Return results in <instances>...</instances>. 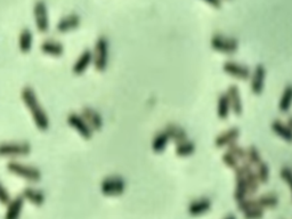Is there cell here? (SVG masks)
<instances>
[{
  "label": "cell",
  "mask_w": 292,
  "mask_h": 219,
  "mask_svg": "<svg viewBox=\"0 0 292 219\" xmlns=\"http://www.w3.org/2000/svg\"><path fill=\"white\" fill-rule=\"evenodd\" d=\"M211 200L208 198H201L197 200H193L189 206V214L193 217L201 216L211 209Z\"/></svg>",
  "instance_id": "cell-16"
},
{
  "label": "cell",
  "mask_w": 292,
  "mask_h": 219,
  "mask_svg": "<svg viewBox=\"0 0 292 219\" xmlns=\"http://www.w3.org/2000/svg\"><path fill=\"white\" fill-rule=\"evenodd\" d=\"M255 207H258V203H257L256 199L245 198V199H243V200L237 202V208H239L241 213H244V211H247L251 208H255Z\"/></svg>",
  "instance_id": "cell-31"
},
{
  "label": "cell",
  "mask_w": 292,
  "mask_h": 219,
  "mask_svg": "<svg viewBox=\"0 0 292 219\" xmlns=\"http://www.w3.org/2000/svg\"><path fill=\"white\" fill-rule=\"evenodd\" d=\"M241 135L240 129L237 127H231L227 130L218 135L215 139V146L218 148L227 147L229 144L235 143Z\"/></svg>",
  "instance_id": "cell-14"
},
{
  "label": "cell",
  "mask_w": 292,
  "mask_h": 219,
  "mask_svg": "<svg viewBox=\"0 0 292 219\" xmlns=\"http://www.w3.org/2000/svg\"><path fill=\"white\" fill-rule=\"evenodd\" d=\"M21 99L31 113V116H32L38 130L47 131L49 128V118L38 100L36 91L30 86H25L21 91Z\"/></svg>",
  "instance_id": "cell-1"
},
{
  "label": "cell",
  "mask_w": 292,
  "mask_h": 219,
  "mask_svg": "<svg viewBox=\"0 0 292 219\" xmlns=\"http://www.w3.org/2000/svg\"><path fill=\"white\" fill-rule=\"evenodd\" d=\"M165 131L166 134L168 135L169 139L173 140L175 143H181V142H184V140L188 139V131L185 130L184 128L182 126H179L177 123H169L167 124L166 128H165Z\"/></svg>",
  "instance_id": "cell-18"
},
{
  "label": "cell",
  "mask_w": 292,
  "mask_h": 219,
  "mask_svg": "<svg viewBox=\"0 0 292 219\" xmlns=\"http://www.w3.org/2000/svg\"><path fill=\"white\" fill-rule=\"evenodd\" d=\"M265 78H266V69L263 64H258L254 70L250 82V89L255 95H260L263 93Z\"/></svg>",
  "instance_id": "cell-11"
},
{
  "label": "cell",
  "mask_w": 292,
  "mask_h": 219,
  "mask_svg": "<svg viewBox=\"0 0 292 219\" xmlns=\"http://www.w3.org/2000/svg\"><path fill=\"white\" fill-rule=\"evenodd\" d=\"M210 46L213 50L221 54H234L239 49V40L233 37H226L224 34H213Z\"/></svg>",
  "instance_id": "cell-5"
},
{
  "label": "cell",
  "mask_w": 292,
  "mask_h": 219,
  "mask_svg": "<svg viewBox=\"0 0 292 219\" xmlns=\"http://www.w3.org/2000/svg\"><path fill=\"white\" fill-rule=\"evenodd\" d=\"M280 177H281L288 185H289L290 190L292 192V169L290 167H283L280 170Z\"/></svg>",
  "instance_id": "cell-34"
},
{
  "label": "cell",
  "mask_w": 292,
  "mask_h": 219,
  "mask_svg": "<svg viewBox=\"0 0 292 219\" xmlns=\"http://www.w3.org/2000/svg\"><path fill=\"white\" fill-rule=\"evenodd\" d=\"M40 50L48 56L61 57L64 54V46L56 40H45L40 45Z\"/></svg>",
  "instance_id": "cell-19"
},
{
  "label": "cell",
  "mask_w": 292,
  "mask_h": 219,
  "mask_svg": "<svg viewBox=\"0 0 292 219\" xmlns=\"http://www.w3.org/2000/svg\"><path fill=\"white\" fill-rule=\"evenodd\" d=\"M221 160H223V162L226 164L228 168H231V169H236L237 167L240 166V161L237 160L234 155H232L231 153H228V152H225L221 156Z\"/></svg>",
  "instance_id": "cell-33"
},
{
  "label": "cell",
  "mask_w": 292,
  "mask_h": 219,
  "mask_svg": "<svg viewBox=\"0 0 292 219\" xmlns=\"http://www.w3.org/2000/svg\"><path fill=\"white\" fill-rule=\"evenodd\" d=\"M286 123L288 124V127H289L291 129V130H292V115L288 116V120H287Z\"/></svg>",
  "instance_id": "cell-37"
},
{
  "label": "cell",
  "mask_w": 292,
  "mask_h": 219,
  "mask_svg": "<svg viewBox=\"0 0 292 219\" xmlns=\"http://www.w3.org/2000/svg\"><path fill=\"white\" fill-rule=\"evenodd\" d=\"M292 105V85H288L284 88L281 99L279 102V110L282 113H288Z\"/></svg>",
  "instance_id": "cell-26"
},
{
  "label": "cell",
  "mask_w": 292,
  "mask_h": 219,
  "mask_svg": "<svg viewBox=\"0 0 292 219\" xmlns=\"http://www.w3.org/2000/svg\"><path fill=\"white\" fill-rule=\"evenodd\" d=\"M126 190V181L121 176H108L100 183V192L105 197H119Z\"/></svg>",
  "instance_id": "cell-6"
},
{
  "label": "cell",
  "mask_w": 292,
  "mask_h": 219,
  "mask_svg": "<svg viewBox=\"0 0 292 219\" xmlns=\"http://www.w3.org/2000/svg\"><path fill=\"white\" fill-rule=\"evenodd\" d=\"M93 56H94L93 65H94L96 71L104 72L108 63V41L106 38L99 37L97 39Z\"/></svg>",
  "instance_id": "cell-4"
},
{
  "label": "cell",
  "mask_w": 292,
  "mask_h": 219,
  "mask_svg": "<svg viewBox=\"0 0 292 219\" xmlns=\"http://www.w3.org/2000/svg\"><path fill=\"white\" fill-rule=\"evenodd\" d=\"M264 209L259 208V207H255L243 213L244 219H263L264 217Z\"/></svg>",
  "instance_id": "cell-32"
},
{
  "label": "cell",
  "mask_w": 292,
  "mask_h": 219,
  "mask_svg": "<svg viewBox=\"0 0 292 219\" xmlns=\"http://www.w3.org/2000/svg\"><path fill=\"white\" fill-rule=\"evenodd\" d=\"M227 94L229 104H231V111L234 113L236 116H240L243 112V104L242 99H241L240 89L236 85H231L227 89Z\"/></svg>",
  "instance_id": "cell-13"
},
{
  "label": "cell",
  "mask_w": 292,
  "mask_h": 219,
  "mask_svg": "<svg viewBox=\"0 0 292 219\" xmlns=\"http://www.w3.org/2000/svg\"><path fill=\"white\" fill-rule=\"evenodd\" d=\"M32 42H33L32 32H31L29 29L23 30L18 38L19 50H21L23 54H28L31 50V48H32Z\"/></svg>",
  "instance_id": "cell-24"
},
{
  "label": "cell",
  "mask_w": 292,
  "mask_h": 219,
  "mask_svg": "<svg viewBox=\"0 0 292 219\" xmlns=\"http://www.w3.org/2000/svg\"><path fill=\"white\" fill-rule=\"evenodd\" d=\"M224 219H236V216H234V215H228V216H226Z\"/></svg>",
  "instance_id": "cell-38"
},
{
  "label": "cell",
  "mask_w": 292,
  "mask_h": 219,
  "mask_svg": "<svg viewBox=\"0 0 292 219\" xmlns=\"http://www.w3.org/2000/svg\"><path fill=\"white\" fill-rule=\"evenodd\" d=\"M169 140V137L166 134L165 130L157 132L153 137V140H152V150H153L154 153H162L166 150L167 145H168Z\"/></svg>",
  "instance_id": "cell-23"
},
{
  "label": "cell",
  "mask_w": 292,
  "mask_h": 219,
  "mask_svg": "<svg viewBox=\"0 0 292 219\" xmlns=\"http://www.w3.org/2000/svg\"><path fill=\"white\" fill-rule=\"evenodd\" d=\"M271 128L274 134L279 136L280 138H282L288 143H292V130L288 127L286 122H283L281 120H274L271 124Z\"/></svg>",
  "instance_id": "cell-21"
},
{
  "label": "cell",
  "mask_w": 292,
  "mask_h": 219,
  "mask_svg": "<svg viewBox=\"0 0 292 219\" xmlns=\"http://www.w3.org/2000/svg\"><path fill=\"white\" fill-rule=\"evenodd\" d=\"M256 168V175L260 184H266L270 181V167L266 162L262 161Z\"/></svg>",
  "instance_id": "cell-29"
},
{
  "label": "cell",
  "mask_w": 292,
  "mask_h": 219,
  "mask_svg": "<svg viewBox=\"0 0 292 219\" xmlns=\"http://www.w3.org/2000/svg\"><path fill=\"white\" fill-rule=\"evenodd\" d=\"M21 195L24 198L25 201H29L30 203H32L33 206L37 207L42 206L46 201V195L44 192L39 189H36V187H25Z\"/></svg>",
  "instance_id": "cell-17"
},
{
  "label": "cell",
  "mask_w": 292,
  "mask_h": 219,
  "mask_svg": "<svg viewBox=\"0 0 292 219\" xmlns=\"http://www.w3.org/2000/svg\"><path fill=\"white\" fill-rule=\"evenodd\" d=\"M80 114L93 129V131H99L103 128V116L100 113L92 107H85L81 110Z\"/></svg>",
  "instance_id": "cell-10"
},
{
  "label": "cell",
  "mask_w": 292,
  "mask_h": 219,
  "mask_svg": "<svg viewBox=\"0 0 292 219\" xmlns=\"http://www.w3.org/2000/svg\"><path fill=\"white\" fill-rule=\"evenodd\" d=\"M6 169L8 170L11 175L25 179V181L31 183H37L41 179V171L39 170L37 167L18 162L16 160H10V161L6 164Z\"/></svg>",
  "instance_id": "cell-2"
},
{
  "label": "cell",
  "mask_w": 292,
  "mask_h": 219,
  "mask_svg": "<svg viewBox=\"0 0 292 219\" xmlns=\"http://www.w3.org/2000/svg\"><path fill=\"white\" fill-rule=\"evenodd\" d=\"M94 62V56H93V52L91 49H85L83 53L79 55V57L77 58L75 64L72 66V72L76 76H81L84 74L87 69L93 64Z\"/></svg>",
  "instance_id": "cell-12"
},
{
  "label": "cell",
  "mask_w": 292,
  "mask_h": 219,
  "mask_svg": "<svg viewBox=\"0 0 292 219\" xmlns=\"http://www.w3.org/2000/svg\"><path fill=\"white\" fill-rule=\"evenodd\" d=\"M226 152L231 153L232 155H234L239 161H241V160H245V148L240 146L236 142L229 144V145L227 146Z\"/></svg>",
  "instance_id": "cell-30"
},
{
  "label": "cell",
  "mask_w": 292,
  "mask_h": 219,
  "mask_svg": "<svg viewBox=\"0 0 292 219\" xmlns=\"http://www.w3.org/2000/svg\"><path fill=\"white\" fill-rule=\"evenodd\" d=\"M10 200H11V197L8 190H7L6 187L3 186V184L0 182V203L3 206H7Z\"/></svg>",
  "instance_id": "cell-35"
},
{
  "label": "cell",
  "mask_w": 292,
  "mask_h": 219,
  "mask_svg": "<svg viewBox=\"0 0 292 219\" xmlns=\"http://www.w3.org/2000/svg\"><path fill=\"white\" fill-rule=\"evenodd\" d=\"M231 113V104H229L226 93H221L218 97L217 115L220 120H226Z\"/></svg>",
  "instance_id": "cell-22"
},
{
  "label": "cell",
  "mask_w": 292,
  "mask_h": 219,
  "mask_svg": "<svg viewBox=\"0 0 292 219\" xmlns=\"http://www.w3.org/2000/svg\"><path fill=\"white\" fill-rule=\"evenodd\" d=\"M80 25V17L77 14H70L68 16L60 19L57 23V31L61 33L69 32V31L76 30Z\"/></svg>",
  "instance_id": "cell-20"
},
{
  "label": "cell",
  "mask_w": 292,
  "mask_h": 219,
  "mask_svg": "<svg viewBox=\"0 0 292 219\" xmlns=\"http://www.w3.org/2000/svg\"><path fill=\"white\" fill-rule=\"evenodd\" d=\"M257 203H258V207L260 208H275V207L279 206L280 199L276 194L274 193H267L260 195L258 199H256Z\"/></svg>",
  "instance_id": "cell-27"
},
{
  "label": "cell",
  "mask_w": 292,
  "mask_h": 219,
  "mask_svg": "<svg viewBox=\"0 0 292 219\" xmlns=\"http://www.w3.org/2000/svg\"><path fill=\"white\" fill-rule=\"evenodd\" d=\"M223 71L229 77L239 80H248L251 77V71L247 65L237 63L234 61H226L223 65Z\"/></svg>",
  "instance_id": "cell-8"
},
{
  "label": "cell",
  "mask_w": 292,
  "mask_h": 219,
  "mask_svg": "<svg viewBox=\"0 0 292 219\" xmlns=\"http://www.w3.org/2000/svg\"><path fill=\"white\" fill-rule=\"evenodd\" d=\"M25 200L22 195H17L14 199H11L8 205L6 207L5 219H19L23 211V207H24Z\"/></svg>",
  "instance_id": "cell-15"
},
{
  "label": "cell",
  "mask_w": 292,
  "mask_h": 219,
  "mask_svg": "<svg viewBox=\"0 0 292 219\" xmlns=\"http://www.w3.org/2000/svg\"><path fill=\"white\" fill-rule=\"evenodd\" d=\"M194 152H195V144L189 139L184 140V142L177 143L176 148H175V153L179 158H186V156L192 155Z\"/></svg>",
  "instance_id": "cell-25"
},
{
  "label": "cell",
  "mask_w": 292,
  "mask_h": 219,
  "mask_svg": "<svg viewBox=\"0 0 292 219\" xmlns=\"http://www.w3.org/2000/svg\"><path fill=\"white\" fill-rule=\"evenodd\" d=\"M34 22H36L37 29L39 32L46 33L49 30V19L47 13V6L42 0H39L34 3Z\"/></svg>",
  "instance_id": "cell-9"
},
{
  "label": "cell",
  "mask_w": 292,
  "mask_h": 219,
  "mask_svg": "<svg viewBox=\"0 0 292 219\" xmlns=\"http://www.w3.org/2000/svg\"><path fill=\"white\" fill-rule=\"evenodd\" d=\"M203 1L213 7V8H220L221 7V0H203Z\"/></svg>",
  "instance_id": "cell-36"
},
{
  "label": "cell",
  "mask_w": 292,
  "mask_h": 219,
  "mask_svg": "<svg viewBox=\"0 0 292 219\" xmlns=\"http://www.w3.org/2000/svg\"><path fill=\"white\" fill-rule=\"evenodd\" d=\"M32 147L28 142H3L0 143V158H24L28 156Z\"/></svg>",
  "instance_id": "cell-3"
},
{
  "label": "cell",
  "mask_w": 292,
  "mask_h": 219,
  "mask_svg": "<svg viewBox=\"0 0 292 219\" xmlns=\"http://www.w3.org/2000/svg\"><path fill=\"white\" fill-rule=\"evenodd\" d=\"M66 122H68L69 126L72 129H75L84 139H91L93 134H94L93 129L89 127V124L86 122V120L83 118V115L80 113H70L68 118H66Z\"/></svg>",
  "instance_id": "cell-7"
},
{
  "label": "cell",
  "mask_w": 292,
  "mask_h": 219,
  "mask_svg": "<svg viewBox=\"0 0 292 219\" xmlns=\"http://www.w3.org/2000/svg\"><path fill=\"white\" fill-rule=\"evenodd\" d=\"M262 161V155L256 146L251 145L245 148V162L250 164L251 167H257Z\"/></svg>",
  "instance_id": "cell-28"
}]
</instances>
